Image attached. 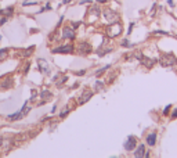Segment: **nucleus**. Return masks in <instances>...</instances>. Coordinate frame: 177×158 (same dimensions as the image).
I'll list each match as a JSON object with an SVG mask.
<instances>
[{"mask_svg": "<svg viewBox=\"0 0 177 158\" xmlns=\"http://www.w3.org/2000/svg\"><path fill=\"white\" fill-rule=\"evenodd\" d=\"M145 142H147L148 146H155V143H156V133L155 132H152V133H150V135L147 136V139H145Z\"/></svg>", "mask_w": 177, "mask_h": 158, "instance_id": "nucleus-12", "label": "nucleus"}, {"mask_svg": "<svg viewBox=\"0 0 177 158\" xmlns=\"http://www.w3.org/2000/svg\"><path fill=\"white\" fill-rule=\"evenodd\" d=\"M69 111H71V107H68V105H66L65 108H64L63 111L60 112V118H61V119H64V118H65V117L69 114Z\"/></svg>", "mask_w": 177, "mask_h": 158, "instance_id": "nucleus-19", "label": "nucleus"}, {"mask_svg": "<svg viewBox=\"0 0 177 158\" xmlns=\"http://www.w3.org/2000/svg\"><path fill=\"white\" fill-rule=\"evenodd\" d=\"M33 50H35V46H29V47H28V49L25 50V51L22 53V57H29L31 54H32V53H33Z\"/></svg>", "mask_w": 177, "mask_h": 158, "instance_id": "nucleus-21", "label": "nucleus"}, {"mask_svg": "<svg viewBox=\"0 0 177 158\" xmlns=\"http://www.w3.org/2000/svg\"><path fill=\"white\" fill-rule=\"evenodd\" d=\"M172 118H177V108L174 110L173 112H172Z\"/></svg>", "mask_w": 177, "mask_h": 158, "instance_id": "nucleus-37", "label": "nucleus"}, {"mask_svg": "<svg viewBox=\"0 0 177 158\" xmlns=\"http://www.w3.org/2000/svg\"><path fill=\"white\" fill-rule=\"evenodd\" d=\"M66 81H68V76H63V78H61V81H60V82H57V85H58V86H61L63 83H65Z\"/></svg>", "mask_w": 177, "mask_h": 158, "instance_id": "nucleus-30", "label": "nucleus"}, {"mask_svg": "<svg viewBox=\"0 0 177 158\" xmlns=\"http://www.w3.org/2000/svg\"><path fill=\"white\" fill-rule=\"evenodd\" d=\"M93 94H94V92H92V90H85V92L80 94V97H79L76 101H78L79 105H82V104H86V103L88 101V100L93 97Z\"/></svg>", "mask_w": 177, "mask_h": 158, "instance_id": "nucleus-7", "label": "nucleus"}, {"mask_svg": "<svg viewBox=\"0 0 177 158\" xmlns=\"http://www.w3.org/2000/svg\"><path fill=\"white\" fill-rule=\"evenodd\" d=\"M104 20L108 24H115V22H118L119 21V15L115 13L114 10L107 8V10H104Z\"/></svg>", "mask_w": 177, "mask_h": 158, "instance_id": "nucleus-4", "label": "nucleus"}, {"mask_svg": "<svg viewBox=\"0 0 177 158\" xmlns=\"http://www.w3.org/2000/svg\"><path fill=\"white\" fill-rule=\"evenodd\" d=\"M11 87H13V79L10 76H7L3 81H0V89L7 90V89H11Z\"/></svg>", "mask_w": 177, "mask_h": 158, "instance_id": "nucleus-10", "label": "nucleus"}, {"mask_svg": "<svg viewBox=\"0 0 177 158\" xmlns=\"http://www.w3.org/2000/svg\"><path fill=\"white\" fill-rule=\"evenodd\" d=\"M29 68H31V61H26L25 67H24V69H22V74H24V75H26V74L29 72Z\"/></svg>", "mask_w": 177, "mask_h": 158, "instance_id": "nucleus-23", "label": "nucleus"}, {"mask_svg": "<svg viewBox=\"0 0 177 158\" xmlns=\"http://www.w3.org/2000/svg\"><path fill=\"white\" fill-rule=\"evenodd\" d=\"M64 22V17H60V20H58V22H57V25H56V28H60L61 26V24Z\"/></svg>", "mask_w": 177, "mask_h": 158, "instance_id": "nucleus-33", "label": "nucleus"}, {"mask_svg": "<svg viewBox=\"0 0 177 158\" xmlns=\"http://www.w3.org/2000/svg\"><path fill=\"white\" fill-rule=\"evenodd\" d=\"M170 107H172V105H166V108L163 110V114H165V115H166L167 112H169V110H170Z\"/></svg>", "mask_w": 177, "mask_h": 158, "instance_id": "nucleus-36", "label": "nucleus"}, {"mask_svg": "<svg viewBox=\"0 0 177 158\" xmlns=\"http://www.w3.org/2000/svg\"><path fill=\"white\" fill-rule=\"evenodd\" d=\"M57 111V105H54V107H53V110H51V112H53V114H54V112H56Z\"/></svg>", "mask_w": 177, "mask_h": 158, "instance_id": "nucleus-41", "label": "nucleus"}, {"mask_svg": "<svg viewBox=\"0 0 177 158\" xmlns=\"http://www.w3.org/2000/svg\"><path fill=\"white\" fill-rule=\"evenodd\" d=\"M73 50H75L73 44H61L58 47L51 49V53L53 54H69V53H73Z\"/></svg>", "mask_w": 177, "mask_h": 158, "instance_id": "nucleus-2", "label": "nucleus"}, {"mask_svg": "<svg viewBox=\"0 0 177 158\" xmlns=\"http://www.w3.org/2000/svg\"><path fill=\"white\" fill-rule=\"evenodd\" d=\"M80 24H82L80 21H72V22H71V28H72L73 31H76L79 26H80Z\"/></svg>", "mask_w": 177, "mask_h": 158, "instance_id": "nucleus-24", "label": "nucleus"}, {"mask_svg": "<svg viewBox=\"0 0 177 158\" xmlns=\"http://www.w3.org/2000/svg\"><path fill=\"white\" fill-rule=\"evenodd\" d=\"M93 0H80L79 2V4H86V3H92Z\"/></svg>", "mask_w": 177, "mask_h": 158, "instance_id": "nucleus-34", "label": "nucleus"}, {"mask_svg": "<svg viewBox=\"0 0 177 158\" xmlns=\"http://www.w3.org/2000/svg\"><path fill=\"white\" fill-rule=\"evenodd\" d=\"M109 68H111V64H108V65H105V67H102V68L97 69V71H95V76H97V78H100V76L104 75V72H105V71H108Z\"/></svg>", "mask_w": 177, "mask_h": 158, "instance_id": "nucleus-17", "label": "nucleus"}, {"mask_svg": "<svg viewBox=\"0 0 177 158\" xmlns=\"http://www.w3.org/2000/svg\"><path fill=\"white\" fill-rule=\"evenodd\" d=\"M86 74V69H80V71H76V75L78 76H83Z\"/></svg>", "mask_w": 177, "mask_h": 158, "instance_id": "nucleus-32", "label": "nucleus"}, {"mask_svg": "<svg viewBox=\"0 0 177 158\" xmlns=\"http://www.w3.org/2000/svg\"><path fill=\"white\" fill-rule=\"evenodd\" d=\"M94 89H95V92H98V90L104 89V82H102V81H95Z\"/></svg>", "mask_w": 177, "mask_h": 158, "instance_id": "nucleus-20", "label": "nucleus"}, {"mask_svg": "<svg viewBox=\"0 0 177 158\" xmlns=\"http://www.w3.org/2000/svg\"><path fill=\"white\" fill-rule=\"evenodd\" d=\"M76 50H78L79 54H82V56H87V54H90L92 53V46H90V43L88 42H79L78 43V47H76Z\"/></svg>", "mask_w": 177, "mask_h": 158, "instance_id": "nucleus-5", "label": "nucleus"}, {"mask_svg": "<svg viewBox=\"0 0 177 158\" xmlns=\"http://www.w3.org/2000/svg\"><path fill=\"white\" fill-rule=\"evenodd\" d=\"M122 32V25L118 22H115V24H111V26H108L107 28V33H108V36L109 38H116L119 36Z\"/></svg>", "mask_w": 177, "mask_h": 158, "instance_id": "nucleus-3", "label": "nucleus"}, {"mask_svg": "<svg viewBox=\"0 0 177 158\" xmlns=\"http://www.w3.org/2000/svg\"><path fill=\"white\" fill-rule=\"evenodd\" d=\"M111 51H112V49H105V50H100L98 49L97 54H98V57H102V56H105V54H108V53H111Z\"/></svg>", "mask_w": 177, "mask_h": 158, "instance_id": "nucleus-22", "label": "nucleus"}, {"mask_svg": "<svg viewBox=\"0 0 177 158\" xmlns=\"http://www.w3.org/2000/svg\"><path fill=\"white\" fill-rule=\"evenodd\" d=\"M136 146H137L136 137H134V136H129L127 140H126L125 144H123V147H125L126 151H133V150L136 148Z\"/></svg>", "mask_w": 177, "mask_h": 158, "instance_id": "nucleus-8", "label": "nucleus"}, {"mask_svg": "<svg viewBox=\"0 0 177 158\" xmlns=\"http://www.w3.org/2000/svg\"><path fill=\"white\" fill-rule=\"evenodd\" d=\"M7 21H8V17L2 15V17H0V26H2V25H4V24H6Z\"/></svg>", "mask_w": 177, "mask_h": 158, "instance_id": "nucleus-29", "label": "nucleus"}, {"mask_svg": "<svg viewBox=\"0 0 177 158\" xmlns=\"http://www.w3.org/2000/svg\"><path fill=\"white\" fill-rule=\"evenodd\" d=\"M159 63H161L162 67H172L177 64V58L170 54V53H166V54H162L161 58H159Z\"/></svg>", "mask_w": 177, "mask_h": 158, "instance_id": "nucleus-1", "label": "nucleus"}, {"mask_svg": "<svg viewBox=\"0 0 177 158\" xmlns=\"http://www.w3.org/2000/svg\"><path fill=\"white\" fill-rule=\"evenodd\" d=\"M7 54H8V49H0V58L2 60L7 57Z\"/></svg>", "mask_w": 177, "mask_h": 158, "instance_id": "nucleus-25", "label": "nucleus"}, {"mask_svg": "<svg viewBox=\"0 0 177 158\" xmlns=\"http://www.w3.org/2000/svg\"><path fill=\"white\" fill-rule=\"evenodd\" d=\"M2 40H3V36H2V35H0V42H2Z\"/></svg>", "mask_w": 177, "mask_h": 158, "instance_id": "nucleus-43", "label": "nucleus"}, {"mask_svg": "<svg viewBox=\"0 0 177 158\" xmlns=\"http://www.w3.org/2000/svg\"><path fill=\"white\" fill-rule=\"evenodd\" d=\"M140 63L143 64V65H145L147 68H151L152 65L155 64V60H152V58H148V57H145L144 54H143V57L140 58Z\"/></svg>", "mask_w": 177, "mask_h": 158, "instance_id": "nucleus-11", "label": "nucleus"}, {"mask_svg": "<svg viewBox=\"0 0 177 158\" xmlns=\"http://www.w3.org/2000/svg\"><path fill=\"white\" fill-rule=\"evenodd\" d=\"M79 85H80V83H79V82L73 83V86H72V89H76V87H78V86H79Z\"/></svg>", "mask_w": 177, "mask_h": 158, "instance_id": "nucleus-40", "label": "nucleus"}, {"mask_svg": "<svg viewBox=\"0 0 177 158\" xmlns=\"http://www.w3.org/2000/svg\"><path fill=\"white\" fill-rule=\"evenodd\" d=\"M133 26H134V24H130V26H129V31H127V33H129V35L131 33V29H133Z\"/></svg>", "mask_w": 177, "mask_h": 158, "instance_id": "nucleus-38", "label": "nucleus"}, {"mask_svg": "<svg viewBox=\"0 0 177 158\" xmlns=\"http://www.w3.org/2000/svg\"><path fill=\"white\" fill-rule=\"evenodd\" d=\"M13 13H14L13 6H8L7 8H4V10H0V14H2V15H6V17H10Z\"/></svg>", "mask_w": 177, "mask_h": 158, "instance_id": "nucleus-16", "label": "nucleus"}, {"mask_svg": "<svg viewBox=\"0 0 177 158\" xmlns=\"http://www.w3.org/2000/svg\"><path fill=\"white\" fill-rule=\"evenodd\" d=\"M97 2H98V3H107L108 0H97Z\"/></svg>", "mask_w": 177, "mask_h": 158, "instance_id": "nucleus-42", "label": "nucleus"}, {"mask_svg": "<svg viewBox=\"0 0 177 158\" xmlns=\"http://www.w3.org/2000/svg\"><path fill=\"white\" fill-rule=\"evenodd\" d=\"M72 0H63V4H69Z\"/></svg>", "mask_w": 177, "mask_h": 158, "instance_id": "nucleus-39", "label": "nucleus"}, {"mask_svg": "<svg viewBox=\"0 0 177 158\" xmlns=\"http://www.w3.org/2000/svg\"><path fill=\"white\" fill-rule=\"evenodd\" d=\"M35 4H37V0H29V2H24L22 6H35Z\"/></svg>", "mask_w": 177, "mask_h": 158, "instance_id": "nucleus-26", "label": "nucleus"}, {"mask_svg": "<svg viewBox=\"0 0 177 158\" xmlns=\"http://www.w3.org/2000/svg\"><path fill=\"white\" fill-rule=\"evenodd\" d=\"M88 14H94L95 17H100V14H101V8L97 7V6H94V7H92V8L88 10Z\"/></svg>", "mask_w": 177, "mask_h": 158, "instance_id": "nucleus-18", "label": "nucleus"}, {"mask_svg": "<svg viewBox=\"0 0 177 158\" xmlns=\"http://www.w3.org/2000/svg\"><path fill=\"white\" fill-rule=\"evenodd\" d=\"M50 10H53V7L50 6V3H47V4H46V7H43V8H40V11H39V13H43V11H50Z\"/></svg>", "mask_w": 177, "mask_h": 158, "instance_id": "nucleus-28", "label": "nucleus"}, {"mask_svg": "<svg viewBox=\"0 0 177 158\" xmlns=\"http://www.w3.org/2000/svg\"><path fill=\"white\" fill-rule=\"evenodd\" d=\"M133 154H134V157H137V158L144 157V154H145V147H144V144H140V146H138Z\"/></svg>", "mask_w": 177, "mask_h": 158, "instance_id": "nucleus-14", "label": "nucleus"}, {"mask_svg": "<svg viewBox=\"0 0 177 158\" xmlns=\"http://www.w3.org/2000/svg\"><path fill=\"white\" fill-rule=\"evenodd\" d=\"M39 97V94H37V92L35 89H32L31 90V99L29 100H35V99H37Z\"/></svg>", "mask_w": 177, "mask_h": 158, "instance_id": "nucleus-27", "label": "nucleus"}, {"mask_svg": "<svg viewBox=\"0 0 177 158\" xmlns=\"http://www.w3.org/2000/svg\"><path fill=\"white\" fill-rule=\"evenodd\" d=\"M154 33H156V35H167V32H163V31H155Z\"/></svg>", "mask_w": 177, "mask_h": 158, "instance_id": "nucleus-35", "label": "nucleus"}, {"mask_svg": "<svg viewBox=\"0 0 177 158\" xmlns=\"http://www.w3.org/2000/svg\"><path fill=\"white\" fill-rule=\"evenodd\" d=\"M51 96H53V93L50 92V90H42V92H40V94H39V97H42L43 100H49V99H51Z\"/></svg>", "mask_w": 177, "mask_h": 158, "instance_id": "nucleus-15", "label": "nucleus"}, {"mask_svg": "<svg viewBox=\"0 0 177 158\" xmlns=\"http://www.w3.org/2000/svg\"><path fill=\"white\" fill-rule=\"evenodd\" d=\"M22 115H24V112L20 110V111L14 112V114H10V115H7V119H8V121H18L20 118H22Z\"/></svg>", "mask_w": 177, "mask_h": 158, "instance_id": "nucleus-13", "label": "nucleus"}, {"mask_svg": "<svg viewBox=\"0 0 177 158\" xmlns=\"http://www.w3.org/2000/svg\"><path fill=\"white\" fill-rule=\"evenodd\" d=\"M122 46H123V47H131L133 44H130V43H129V40H127V39H125L123 42H122Z\"/></svg>", "mask_w": 177, "mask_h": 158, "instance_id": "nucleus-31", "label": "nucleus"}, {"mask_svg": "<svg viewBox=\"0 0 177 158\" xmlns=\"http://www.w3.org/2000/svg\"><path fill=\"white\" fill-rule=\"evenodd\" d=\"M61 38H63V39H68V40H75V38H76L75 31H73L71 26H64Z\"/></svg>", "mask_w": 177, "mask_h": 158, "instance_id": "nucleus-6", "label": "nucleus"}, {"mask_svg": "<svg viewBox=\"0 0 177 158\" xmlns=\"http://www.w3.org/2000/svg\"><path fill=\"white\" fill-rule=\"evenodd\" d=\"M37 67H39V71L44 75H50V68L47 65V61L43 58H39L37 60Z\"/></svg>", "mask_w": 177, "mask_h": 158, "instance_id": "nucleus-9", "label": "nucleus"}]
</instances>
